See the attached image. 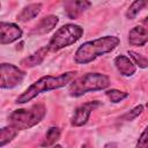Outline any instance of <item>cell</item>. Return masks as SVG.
Returning a JSON list of instances; mask_svg holds the SVG:
<instances>
[{
	"label": "cell",
	"instance_id": "cell-1",
	"mask_svg": "<svg viewBox=\"0 0 148 148\" xmlns=\"http://www.w3.org/2000/svg\"><path fill=\"white\" fill-rule=\"evenodd\" d=\"M76 76V72H66L61 73L59 75H44L39 77L37 81H35L32 84H30L16 99V104H24L30 102L31 99L36 98L38 95L56 90L66 86H69Z\"/></svg>",
	"mask_w": 148,
	"mask_h": 148
},
{
	"label": "cell",
	"instance_id": "cell-2",
	"mask_svg": "<svg viewBox=\"0 0 148 148\" xmlns=\"http://www.w3.org/2000/svg\"><path fill=\"white\" fill-rule=\"evenodd\" d=\"M120 43L117 36H103L81 44L74 54V61L79 65H87L92 62L98 57L113 51Z\"/></svg>",
	"mask_w": 148,
	"mask_h": 148
},
{
	"label": "cell",
	"instance_id": "cell-3",
	"mask_svg": "<svg viewBox=\"0 0 148 148\" xmlns=\"http://www.w3.org/2000/svg\"><path fill=\"white\" fill-rule=\"evenodd\" d=\"M110 77L102 73H87L76 77L69 86L68 92L72 97H80L87 92L104 90L110 86Z\"/></svg>",
	"mask_w": 148,
	"mask_h": 148
},
{
	"label": "cell",
	"instance_id": "cell-4",
	"mask_svg": "<svg viewBox=\"0 0 148 148\" xmlns=\"http://www.w3.org/2000/svg\"><path fill=\"white\" fill-rule=\"evenodd\" d=\"M46 114V108L44 104H34L28 109H17L9 113V125L17 131L29 130L39 124Z\"/></svg>",
	"mask_w": 148,
	"mask_h": 148
},
{
	"label": "cell",
	"instance_id": "cell-5",
	"mask_svg": "<svg viewBox=\"0 0 148 148\" xmlns=\"http://www.w3.org/2000/svg\"><path fill=\"white\" fill-rule=\"evenodd\" d=\"M83 36V28L79 24L67 23L60 27L52 35L47 47L51 52H58L67 46L73 45Z\"/></svg>",
	"mask_w": 148,
	"mask_h": 148
},
{
	"label": "cell",
	"instance_id": "cell-6",
	"mask_svg": "<svg viewBox=\"0 0 148 148\" xmlns=\"http://www.w3.org/2000/svg\"><path fill=\"white\" fill-rule=\"evenodd\" d=\"M0 87L1 89H13L25 77V72L13 64L2 62L0 65Z\"/></svg>",
	"mask_w": 148,
	"mask_h": 148
},
{
	"label": "cell",
	"instance_id": "cell-7",
	"mask_svg": "<svg viewBox=\"0 0 148 148\" xmlns=\"http://www.w3.org/2000/svg\"><path fill=\"white\" fill-rule=\"evenodd\" d=\"M99 102L98 101H89L86 102L83 104H81L80 106H77L74 111V114L71 119V125L73 127H81L83 125H86L92 113L94 110H96L99 106Z\"/></svg>",
	"mask_w": 148,
	"mask_h": 148
},
{
	"label": "cell",
	"instance_id": "cell-8",
	"mask_svg": "<svg viewBox=\"0 0 148 148\" xmlns=\"http://www.w3.org/2000/svg\"><path fill=\"white\" fill-rule=\"evenodd\" d=\"M23 35V30L16 23L0 22V44L7 45L18 40Z\"/></svg>",
	"mask_w": 148,
	"mask_h": 148
},
{
	"label": "cell",
	"instance_id": "cell-9",
	"mask_svg": "<svg viewBox=\"0 0 148 148\" xmlns=\"http://www.w3.org/2000/svg\"><path fill=\"white\" fill-rule=\"evenodd\" d=\"M91 6L90 1H80V0H69V1H65L64 2V8H65V13L67 15L68 18H76L79 17L84 10H87L89 7Z\"/></svg>",
	"mask_w": 148,
	"mask_h": 148
},
{
	"label": "cell",
	"instance_id": "cell-10",
	"mask_svg": "<svg viewBox=\"0 0 148 148\" xmlns=\"http://www.w3.org/2000/svg\"><path fill=\"white\" fill-rule=\"evenodd\" d=\"M59 23V17L57 15H46L42 17L38 23L34 27L30 35H45L52 31Z\"/></svg>",
	"mask_w": 148,
	"mask_h": 148
},
{
	"label": "cell",
	"instance_id": "cell-11",
	"mask_svg": "<svg viewBox=\"0 0 148 148\" xmlns=\"http://www.w3.org/2000/svg\"><path fill=\"white\" fill-rule=\"evenodd\" d=\"M113 64H114L117 71L123 76L130 77V76H133L136 72V66L127 56H124V54L117 56L113 60Z\"/></svg>",
	"mask_w": 148,
	"mask_h": 148
},
{
	"label": "cell",
	"instance_id": "cell-12",
	"mask_svg": "<svg viewBox=\"0 0 148 148\" xmlns=\"http://www.w3.org/2000/svg\"><path fill=\"white\" fill-rule=\"evenodd\" d=\"M128 44L132 46H143L148 42V29L135 25L128 31Z\"/></svg>",
	"mask_w": 148,
	"mask_h": 148
},
{
	"label": "cell",
	"instance_id": "cell-13",
	"mask_svg": "<svg viewBox=\"0 0 148 148\" xmlns=\"http://www.w3.org/2000/svg\"><path fill=\"white\" fill-rule=\"evenodd\" d=\"M49 51L50 50H49L47 45L46 46H43V47L38 49L37 51H35L34 53H31L30 56L23 58L20 61V65L23 66V67H25V68H32V67L39 66L44 61V59H45V57H46V54H47Z\"/></svg>",
	"mask_w": 148,
	"mask_h": 148
},
{
	"label": "cell",
	"instance_id": "cell-14",
	"mask_svg": "<svg viewBox=\"0 0 148 148\" xmlns=\"http://www.w3.org/2000/svg\"><path fill=\"white\" fill-rule=\"evenodd\" d=\"M42 3L40 2H34V3H29L27 6H24L22 8V10L17 14V21L20 22H28L31 21L32 18H35L42 10Z\"/></svg>",
	"mask_w": 148,
	"mask_h": 148
},
{
	"label": "cell",
	"instance_id": "cell-15",
	"mask_svg": "<svg viewBox=\"0 0 148 148\" xmlns=\"http://www.w3.org/2000/svg\"><path fill=\"white\" fill-rule=\"evenodd\" d=\"M60 134H61V131L59 127L57 126H51L47 132L45 133V136L40 143V146L43 148H49V147H52L56 145V142L60 139Z\"/></svg>",
	"mask_w": 148,
	"mask_h": 148
},
{
	"label": "cell",
	"instance_id": "cell-16",
	"mask_svg": "<svg viewBox=\"0 0 148 148\" xmlns=\"http://www.w3.org/2000/svg\"><path fill=\"white\" fill-rule=\"evenodd\" d=\"M17 133H18V131L10 125L2 127L0 130V146L5 147L7 143H9L17 135Z\"/></svg>",
	"mask_w": 148,
	"mask_h": 148
},
{
	"label": "cell",
	"instance_id": "cell-17",
	"mask_svg": "<svg viewBox=\"0 0 148 148\" xmlns=\"http://www.w3.org/2000/svg\"><path fill=\"white\" fill-rule=\"evenodd\" d=\"M148 6V1H145V0H135L133 1L130 7L127 8L126 13H125V16L128 18V20H133L136 17V15L146 7Z\"/></svg>",
	"mask_w": 148,
	"mask_h": 148
},
{
	"label": "cell",
	"instance_id": "cell-18",
	"mask_svg": "<svg viewBox=\"0 0 148 148\" xmlns=\"http://www.w3.org/2000/svg\"><path fill=\"white\" fill-rule=\"evenodd\" d=\"M105 96L110 99L111 103L117 104V103H120L124 99H126L130 95H128V92L121 91V90H118V89H109V90L105 91Z\"/></svg>",
	"mask_w": 148,
	"mask_h": 148
},
{
	"label": "cell",
	"instance_id": "cell-19",
	"mask_svg": "<svg viewBox=\"0 0 148 148\" xmlns=\"http://www.w3.org/2000/svg\"><path fill=\"white\" fill-rule=\"evenodd\" d=\"M130 56V59L134 62L135 66H138L139 68H148V58H146L145 56L135 52V51H128L127 52Z\"/></svg>",
	"mask_w": 148,
	"mask_h": 148
},
{
	"label": "cell",
	"instance_id": "cell-20",
	"mask_svg": "<svg viewBox=\"0 0 148 148\" xmlns=\"http://www.w3.org/2000/svg\"><path fill=\"white\" fill-rule=\"evenodd\" d=\"M142 111H143V105H142V104H139V105H136L135 108H133L132 110H130V111L125 112L123 116H120L119 120H120V121H132V120H134L136 117H139V116L142 113Z\"/></svg>",
	"mask_w": 148,
	"mask_h": 148
},
{
	"label": "cell",
	"instance_id": "cell-21",
	"mask_svg": "<svg viewBox=\"0 0 148 148\" xmlns=\"http://www.w3.org/2000/svg\"><path fill=\"white\" fill-rule=\"evenodd\" d=\"M147 145H148V126H146V128L140 134V136L136 141V148H143Z\"/></svg>",
	"mask_w": 148,
	"mask_h": 148
},
{
	"label": "cell",
	"instance_id": "cell-22",
	"mask_svg": "<svg viewBox=\"0 0 148 148\" xmlns=\"http://www.w3.org/2000/svg\"><path fill=\"white\" fill-rule=\"evenodd\" d=\"M103 148H117V143L116 142H108Z\"/></svg>",
	"mask_w": 148,
	"mask_h": 148
},
{
	"label": "cell",
	"instance_id": "cell-23",
	"mask_svg": "<svg viewBox=\"0 0 148 148\" xmlns=\"http://www.w3.org/2000/svg\"><path fill=\"white\" fill-rule=\"evenodd\" d=\"M81 148H91V147H90V145H89V143H83Z\"/></svg>",
	"mask_w": 148,
	"mask_h": 148
},
{
	"label": "cell",
	"instance_id": "cell-24",
	"mask_svg": "<svg viewBox=\"0 0 148 148\" xmlns=\"http://www.w3.org/2000/svg\"><path fill=\"white\" fill-rule=\"evenodd\" d=\"M143 24H146V25H147V27H148V16H147V17H145V18H143Z\"/></svg>",
	"mask_w": 148,
	"mask_h": 148
},
{
	"label": "cell",
	"instance_id": "cell-25",
	"mask_svg": "<svg viewBox=\"0 0 148 148\" xmlns=\"http://www.w3.org/2000/svg\"><path fill=\"white\" fill-rule=\"evenodd\" d=\"M51 148H62V147H61L60 145H54V146H52Z\"/></svg>",
	"mask_w": 148,
	"mask_h": 148
},
{
	"label": "cell",
	"instance_id": "cell-26",
	"mask_svg": "<svg viewBox=\"0 0 148 148\" xmlns=\"http://www.w3.org/2000/svg\"><path fill=\"white\" fill-rule=\"evenodd\" d=\"M143 148H148V145H147V146H145V147H143Z\"/></svg>",
	"mask_w": 148,
	"mask_h": 148
},
{
	"label": "cell",
	"instance_id": "cell-27",
	"mask_svg": "<svg viewBox=\"0 0 148 148\" xmlns=\"http://www.w3.org/2000/svg\"><path fill=\"white\" fill-rule=\"evenodd\" d=\"M146 106H147V109H148V103H147V104H146Z\"/></svg>",
	"mask_w": 148,
	"mask_h": 148
}]
</instances>
